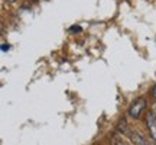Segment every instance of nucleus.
Listing matches in <instances>:
<instances>
[{
	"label": "nucleus",
	"mask_w": 156,
	"mask_h": 145,
	"mask_svg": "<svg viewBox=\"0 0 156 145\" xmlns=\"http://www.w3.org/2000/svg\"><path fill=\"white\" fill-rule=\"evenodd\" d=\"M146 99L145 97H139V99H136V100L132 103V106L129 107V115L133 117V119H139L140 115L143 113L146 107Z\"/></svg>",
	"instance_id": "nucleus-1"
},
{
	"label": "nucleus",
	"mask_w": 156,
	"mask_h": 145,
	"mask_svg": "<svg viewBox=\"0 0 156 145\" xmlns=\"http://www.w3.org/2000/svg\"><path fill=\"white\" fill-rule=\"evenodd\" d=\"M147 126H149L152 138L156 141V116L153 113H149V116H147Z\"/></svg>",
	"instance_id": "nucleus-2"
},
{
	"label": "nucleus",
	"mask_w": 156,
	"mask_h": 145,
	"mask_svg": "<svg viewBox=\"0 0 156 145\" xmlns=\"http://www.w3.org/2000/svg\"><path fill=\"white\" fill-rule=\"evenodd\" d=\"M151 91H152V96H153V99H156V84L153 86V87H152Z\"/></svg>",
	"instance_id": "nucleus-3"
},
{
	"label": "nucleus",
	"mask_w": 156,
	"mask_h": 145,
	"mask_svg": "<svg viewBox=\"0 0 156 145\" xmlns=\"http://www.w3.org/2000/svg\"><path fill=\"white\" fill-rule=\"evenodd\" d=\"M2 51H3V52H5V51H9V45L3 44V45H2Z\"/></svg>",
	"instance_id": "nucleus-4"
},
{
	"label": "nucleus",
	"mask_w": 156,
	"mask_h": 145,
	"mask_svg": "<svg viewBox=\"0 0 156 145\" xmlns=\"http://www.w3.org/2000/svg\"><path fill=\"white\" fill-rule=\"evenodd\" d=\"M73 31H81V28H78V26H74Z\"/></svg>",
	"instance_id": "nucleus-5"
},
{
	"label": "nucleus",
	"mask_w": 156,
	"mask_h": 145,
	"mask_svg": "<svg viewBox=\"0 0 156 145\" xmlns=\"http://www.w3.org/2000/svg\"><path fill=\"white\" fill-rule=\"evenodd\" d=\"M6 2H9V3H15L16 0H6Z\"/></svg>",
	"instance_id": "nucleus-6"
}]
</instances>
